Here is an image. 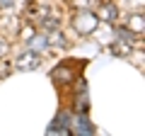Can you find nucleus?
Instances as JSON below:
<instances>
[{"instance_id":"nucleus-1","label":"nucleus","mask_w":145,"mask_h":136,"mask_svg":"<svg viewBox=\"0 0 145 136\" xmlns=\"http://www.w3.org/2000/svg\"><path fill=\"white\" fill-rule=\"evenodd\" d=\"M94 27H97V15H92L89 10H85L82 15L75 20V29H78V34H92Z\"/></svg>"},{"instance_id":"nucleus-2","label":"nucleus","mask_w":145,"mask_h":136,"mask_svg":"<svg viewBox=\"0 0 145 136\" xmlns=\"http://www.w3.org/2000/svg\"><path fill=\"white\" fill-rule=\"evenodd\" d=\"M48 134H68V131H70V114H65V112H61V114L56 117V119L51 121V124H48Z\"/></svg>"},{"instance_id":"nucleus-3","label":"nucleus","mask_w":145,"mask_h":136,"mask_svg":"<svg viewBox=\"0 0 145 136\" xmlns=\"http://www.w3.org/2000/svg\"><path fill=\"white\" fill-rule=\"evenodd\" d=\"M51 78L56 80V83H68V80H72L75 78V71H72L70 66H58V68H53L51 71Z\"/></svg>"},{"instance_id":"nucleus-4","label":"nucleus","mask_w":145,"mask_h":136,"mask_svg":"<svg viewBox=\"0 0 145 136\" xmlns=\"http://www.w3.org/2000/svg\"><path fill=\"white\" fill-rule=\"evenodd\" d=\"M39 63H41V58L36 56L34 51L20 53V58H17V68H39Z\"/></svg>"},{"instance_id":"nucleus-5","label":"nucleus","mask_w":145,"mask_h":136,"mask_svg":"<svg viewBox=\"0 0 145 136\" xmlns=\"http://www.w3.org/2000/svg\"><path fill=\"white\" fill-rule=\"evenodd\" d=\"M72 129L78 131V134H94V126H92V121L87 119V114H85V112H80V114H78V119H75Z\"/></svg>"},{"instance_id":"nucleus-6","label":"nucleus","mask_w":145,"mask_h":136,"mask_svg":"<svg viewBox=\"0 0 145 136\" xmlns=\"http://www.w3.org/2000/svg\"><path fill=\"white\" fill-rule=\"evenodd\" d=\"M99 17H104L106 22H114L119 17V10H116L114 3H106V5H99Z\"/></svg>"},{"instance_id":"nucleus-7","label":"nucleus","mask_w":145,"mask_h":136,"mask_svg":"<svg viewBox=\"0 0 145 136\" xmlns=\"http://www.w3.org/2000/svg\"><path fill=\"white\" fill-rule=\"evenodd\" d=\"M131 49H133V44L123 42V39H116L114 46H111V51H114L116 56H131Z\"/></svg>"},{"instance_id":"nucleus-8","label":"nucleus","mask_w":145,"mask_h":136,"mask_svg":"<svg viewBox=\"0 0 145 136\" xmlns=\"http://www.w3.org/2000/svg\"><path fill=\"white\" fill-rule=\"evenodd\" d=\"M116 34H119V39H123V42L135 44V34L131 29H126V27H116Z\"/></svg>"},{"instance_id":"nucleus-9","label":"nucleus","mask_w":145,"mask_h":136,"mask_svg":"<svg viewBox=\"0 0 145 136\" xmlns=\"http://www.w3.org/2000/svg\"><path fill=\"white\" fill-rule=\"evenodd\" d=\"M48 46V37H39V39H34V42H31V49H34V51H39V49H46Z\"/></svg>"},{"instance_id":"nucleus-10","label":"nucleus","mask_w":145,"mask_h":136,"mask_svg":"<svg viewBox=\"0 0 145 136\" xmlns=\"http://www.w3.org/2000/svg\"><path fill=\"white\" fill-rule=\"evenodd\" d=\"M75 5H78L80 10H92L94 5H99V0H75Z\"/></svg>"},{"instance_id":"nucleus-11","label":"nucleus","mask_w":145,"mask_h":136,"mask_svg":"<svg viewBox=\"0 0 145 136\" xmlns=\"http://www.w3.org/2000/svg\"><path fill=\"white\" fill-rule=\"evenodd\" d=\"M5 53H7V44H5V42H0V58L5 56Z\"/></svg>"}]
</instances>
